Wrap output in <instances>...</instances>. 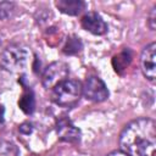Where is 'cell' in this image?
<instances>
[{
    "label": "cell",
    "instance_id": "cell-1",
    "mask_svg": "<svg viewBox=\"0 0 156 156\" xmlns=\"http://www.w3.org/2000/svg\"><path fill=\"white\" fill-rule=\"evenodd\" d=\"M119 147L128 156H155V122L150 118H136L129 122L119 135Z\"/></svg>",
    "mask_w": 156,
    "mask_h": 156
},
{
    "label": "cell",
    "instance_id": "cell-2",
    "mask_svg": "<svg viewBox=\"0 0 156 156\" xmlns=\"http://www.w3.org/2000/svg\"><path fill=\"white\" fill-rule=\"evenodd\" d=\"M83 94V85L79 80L66 79L51 89V100L62 107H69L78 102Z\"/></svg>",
    "mask_w": 156,
    "mask_h": 156
},
{
    "label": "cell",
    "instance_id": "cell-3",
    "mask_svg": "<svg viewBox=\"0 0 156 156\" xmlns=\"http://www.w3.org/2000/svg\"><path fill=\"white\" fill-rule=\"evenodd\" d=\"M1 65L10 72H20L22 71L28 60V52L20 45L11 44L9 45L1 54Z\"/></svg>",
    "mask_w": 156,
    "mask_h": 156
},
{
    "label": "cell",
    "instance_id": "cell-4",
    "mask_svg": "<svg viewBox=\"0 0 156 156\" xmlns=\"http://www.w3.org/2000/svg\"><path fill=\"white\" fill-rule=\"evenodd\" d=\"M69 74V67L66 62L55 61L50 63L43 72L41 83L45 89H52L61 82L66 80Z\"/></svg>",
    "mask_w": 156,
    "mask_h": 156
},
{
    "label": "cell",
    "instance_id": "cell-5",
    "mask_svg": "<svg viewBox=\"0 0 156 156\" xmlns=\"http://www.w3.org/2000/svg\"><path fill=\"white\" fill-rule=\"evenodd\" d=\"M84 96L94 102H101L108 98V90L105 83L98 77H89L83 84Z\"/></svg>",
    "mask_w": 156,
    "mask_h": 156
},
{
    "label": "cell",
    "instance_id": "cell-6",
    "mask_svg": "<svg viewBox=\"0 0 156 156\" xmlns=\"http://www.w3.org/2000/svg\"><path fill=\"white\" fill-rule=\"evenodd\" d=\"M141 71L146 79L155 82L156 78V43H151L144 48L140 56Z\"/></svg>",
    "mask_w": 156,
    "mask_h": 156
},
{
    "label": "cell",
    "instance_id": "cell-7",
    "mask_svg": "<svg viewBox=\"0 0 156 156\" xmlns=\"http://www.w3.org/2000/svg\"><path fill=\"white\" fill-rule=\"evenodd\" d=\"M56 132L61 140L68 143H77L80 140V130L68 118L62 117L57 121Z\"/></svg>",
    "mask_w": 156,
    "mask_h": 156
},
{
    "label": "cell",
    "instance_id": "cell-8",
    "mask_svg": "<svg viewBox=\"0 0 156 156\" xmlns=\"http://www.w3.org/2000/svg\"><path fill=\"white\" fill-rule=\"evenodd\" d=\"M82 27L95 35H102L107 32V24L96 12H88L82 18Z\"/></svg>",
    "mask_w": 156,
    "mask_h": 156
},
{
    "label": "cell",
    "instance_id": "cell-9",
    "mask_svg": "<svg viewBox=\"0 0 156 156\" xmlns=\"http://www.w3.org/2000/svg\"><path fill=\"white\" fill-rule=\"evenodd\" d=\"M56 7L69 16H77L85 9V2L82 0H57L55 2Z\"/></svg>",
    "mask_w": 156,
    "mask_h": 156
},
{
    "label": "cell",
    "instance_id": "cell-10",
    "mask_svg": "<svg viewBox=\"0 0 156 156\" xmlns=\"http://www.w3.org/2000/svg\"><path fill=\"white\" fill-rule=\"evenodd\" d=\"M130 61H132V54H130V51L128 49H126L122 52H119L118 55L113 56L112 66H113V68H115V71L117 73L122 74L127 69V67L129 66Z\"/></svg>",
    "mask_w": 156,
    "mask_h": 156
},
{
    "label": "cell",
    "instance_id": "cell-11",
    "mask_svg": "<svg viewBox=\"0 0 156 156\" xmlns=\"http://www.w3.org/2000/svg\"><path fill=\"white\" fill-rule=\"evenodd\" d=\"M18 106L24 113H27V115L33 113V111L35 108V99H34V94L30 89L24 90V93L21 95V98L18 100Z\"/></svg>",
    "mask_w": 156,
    "mask_h": 156
},
{
    "label": "cell",
    "instance_id": "cell-12",
    "mask_svg": "<svg viewBox=\"0 0 156 156\" xmlns=\"http://www.w3.org/2000/svg\"><path fill=\"white\" fill-rule=\"evenodd\" d=\"M83 45H82V41L79 38L77 37H69L67 38L66 40V44L62 49V51L66 54V55H74L77 52H79L82 50Z\"/></svg>",
    "mask_w": 156,
    "mask_h": 156
},
{
    "label": "cell",
    "instance_id": "cell-13",
    "mask_svg": "<svg viewBox=\"0 0 156 156\" xmlns=\"http://www.w3.org/2000/svg\"><path fill=\"white\" fill-rule=\"evenodd\" d=\"M13 2H1L0 4V18L5 20L10 16L11 10L13 9Z\"/></svg>",
    "mask_w": 156,
    "mask_h": 156
},
{
    "label": "cell",
    "instance_id": "cell-14",
    "mask_svg": "<svg viewBox=\"0 0 156 156\" xmlns=\"http://www.w3.org/2000/svg\"><path fill=\"white\" fill-rule=\"evenodd\" d=\"M155 18H156V11H155V7L151 10V12H150V16H149V27H150V29H155V27H156V23H155Z\"/></svg>",
    "mask_w": 156,
    "mask_h": 156
},
{
    "label": "cell",
    "instance_id": "cell-15",
    "mask_svg": "<svg viewBox=\"0 0 156 156\" xmlns=\"http://www.w3.org/2000/svg\"><path fill=\"white\" fill-rule=\"evenodd\" d=\"M20 132L23 133V134H29V133L32 132V124L28 123V122L21 124V126H20Z\"/></svg>",
    "mask_w": 156,
    "mask_h": 156
},
{
    "label": "cell",
    "instance_id": "cell-16",
    "mask_svg": "<svg viewBox=\"0 0 156 156\" xmlns=\"http://www.w3.org/2000/svg\"><path fill=\"white\" fill-rule=\"evenodd\" d=\"M107 156H128L127 154H124L123 151H121V150H116V151H112V152H110Z\"/></svg>",
    "mask_w": 156,
    "mask_h": 156
}]
</instances>
